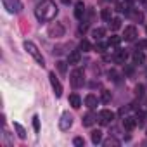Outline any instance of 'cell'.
<instances>
[{
  "mask_svg": "<svg viewBox=\"0 0 147 147\" xmlns=\"http://www.w3.org/2000/svg\"><path fill=\"white\" fill-rule=\"evenodd\" d=\"M57 12H59V9L52 0H45V2L38 4V7L35 9V14H36L38 21H52L57 16Z\"/></svg>",
  "mask_w": 147,
  "mask_h": 147,
  "instance_id": "cell-1",
  "label": "cell"
},
{
  "mask_svg": "<svg viewBox=\"0 0 147 147\" xmlns=\"http://www.w3.org/2000/svg\"><path fill=\"white\" fill-rule=\"evenodd\" d=\"M24 49L28 50V54L40 64V66H45V59H43V55L40 54V50H38V47L33 43V42H30V40H26L24 42Z\"/></svg>",
  "mask_w": 147,
  "mask_h": 147,
  "instance_id": "cell-2",
  "label": "cell"
},
{
  "mask_svg": "<svg viewBox=\"0 0 147 147\" xmlns=\"http://www.w3.org/2000/svg\"><path fill=\"white\" fill-rule=\"evenodd\" d=\"M69 83L73 85V88H80V87H83V83H85V76H83V71L82 69H75L69 75Z\"/></svg>",
  "mask_w": 147,
  "mask_h": 147,
  "instance_id": "cell-3",
  "label": "cell"
},
{
  "mask_svg": "<svg viewBox=\"0 0 147 147\" xmlns=\"http://www.w3.org/2000/svg\"><path fill=\"white\" fill-rule=\"evenodd\" d=\"M97 119H99V123H100L102 126H106V125H111V123L114 121V113H113L111 109H102V111L99 113Z\"/></svg>",
  "mask_w": 147,
  "mask_h": 147,
  "instance_id": "cell-4",
  "label": "cell"
},
{
  "mask_svg": "<svg viewBox=\"0 0 147 147\" xmlns=\"http://www.w3.org/2000/svg\"><path fill=\"white\" fill-rule=\"evenodd\" d=\"M2 4L9 12H21L23 11V4L19 0H2Z\"/></svg>",
  "mask_w": 147,
  "mask_h": 147,
  "instance_id": "cell-5",
  "label": "cell"
},
{
  "mask_svg": "<svg viewBox=\"0 0 147 147\" xmlns=\"http://www.w3.org/2000/svg\"><path fill=\"white\" fill-rule=\"evenodd\" d=\"M49 80H50V85H52V88H54L55 97H61V95H62V85H61V82L55 78V73H49Z\"/></svg>",
  "mask_w": 147,
  "mask_h": 147,
  "instance_id": "cell-6",
  "label": "cell"
},
{
  "mask_svg": "<svg viewBox=\"0 0 147 147\" xmlns=\"http://www.w3.org/2000/svg\"><path fill=\"white\" fill-rule=\"evenodd\" d=\"M71 125H73V118H71L67 113H64V114L61 116V119H59V128H61L62 131H66V130L71 128Z\"/></svg>",
  "mask_w": 147,
  "mask_h": 147,
  "instance_id": "cell-7",
  "label": "cell"
},
{
  "mask_svg": "<svg viewBox=\"0 0 147 147\" xmlns=\"http://www.w3.org/2000/svg\"><path fill=\"white\" fill-rule=\"evenodd\" d=\"M49 35L50 36H62L64 35V26L61 24V23H55V24H52L50 28H49Z\"/></svg>",
  "mask_w": 147,
  "mask_h": 147,
  "instance_id": "cell-8",
  "label": "cell"
},
{
  "mask_svg": "<svg viewBox=\"0 0 147 147\" xmlns=\"http://www.w3.org/2000/svg\"><path fill=\"white\" fill-rule=\"evenodd\" d=\"M123 38L126 42H133L137 38V28L135 26H126L125 28V33H123Z\"/></svg>",
  "mask_w": 147,
  "mask_h": 147,
  "instance_id": "cell-9",
  "label": "cell"
},
{
  "mask_svg": "<svg viewBox=\"0 0 147 147\" xmlns=\"http://www.w3.org/2000/svg\"><path fill=\"white\" fill-rule=\"evenodd\" d=\"M97 104H99V99H97V95H94V94H88V95L85 97V106H87L88 109H95V107H97Z\"/></svg>",
  "mask_w": 147,
  "mask_h": 147,
  "instance_id": "cell-10",
  "label": "cell"
},
{
  "mask_svg": "<svg viewBox=\"0 0 147 147\" xmlns=\"http://www.w3.org/2000/svg\"><path fill=\"white\" fill-rule=\"evenodd\" d=\"M137 126V118H131V116H126L125 119H123V128L125 130H128V131H131L133 128Z\"/></svg>",
  "mask_w": 147,
  "mask_h": 147,
  "instance_id": "cell-11",
  "label": "cell"
},
{
  "mask_svg": "<svg viewBox=\"0 0 147 147\" xmlns=\"http://www.w3.org/2000/svg\"><path fill=\"white\" fill-rule=\"evenodd\" d=\"M80 59H82L80 50H73V52L67 55V62H69V64H78V62H80Z\"/></svg>",
  "mask_w": 147,
  "mask_h": 147,
  "instance_id": "cell-12",
  "label": "cell"
},
{
  "mask_svg": "<svg viewBox=\"0 0 147 147\" xmlns=\"http://www.w3.org/2000/svg\"><path fill=\"white\" fill-rule=\"evenodd\" d=\"M69 104H71V107L78 109V107L82 106V99H80V95H78V94H71V95H69Z\"/></svg>",
  "mask_w": 147,
  "mask_h": 147,
  "instance_id": "cell-13",
  "label": "cell"
},
{
  "mask_svg": "<svg viewBox=\"0 0 147 147\" xmlns=\"http://www.w3.org/2000/svg\"><path fill=\"white\" fill-rule=\"evenodd\" d=\"M83 14H85V5H83V2H78L75 5V18L76 19H83Z\"/></svg>",
  "mask_w": 147,
  "mask_h": 147,
  "instance_id": "cell-14",
  "label": "cell"
},
{
  "mask_svg": "<svg viewBox=\"0 0 147 147\" xmlns=\"http://www.w3.org/2000/svg\"><path fill=\"white\" fill-rule=\"evenodd\" d=\"M126 59H128V54H126L125 50H116L114 61H116L118 64H125V62H126Z\"/></svg>",
  "mask_w": 147,
  "mask_h": 147,
  "instance_id": "cell-15",
  "label": "cell"
},
{
  "mask_svg": "<svg viewBox=\"0 0 147 147\" xmlns=\"http://www.w3.org/2000/svg\"><path fill=\"white\" fill-rule=\"evenodd\" d=\"M95 119H97V118H95L92 113H88V114H85V116H83L82 123H83V126H92V125L95 123Z\"/></svg>",
  "mask_w": 147,
  "mask_h": 147,
  "instance_id": "cell-16",
  "label": "cell"
},
{
  "mask_svg": "<svg viewBox=\"0 0 147 147\" xmlns=\"http://www.w3.org/2000/svg\"><path fill=\"white\" fill-rule=\"evenodd\" d=\"M100 18H102L104 21H111V19H113V9H111V7H106V9H102V12H100Z\"/></svg>",
  "mask_w": 147,
  "mask_h": 147,
  "instance_id": "cell-17",
  "label": "cell"
},
{
  "mask_svg": "<svg viewBox=\"0 0 147 147\" xmlns=\"http://www.w3.org/2000/svg\"><path fill=\"white\" fill-rule=\"evenodd\" d=\"M109 26H111L113 31H118V30L121 28V19H119V18H113V19L109 21Z\"/></svg>",
  "mask_w": 147,
  "mask_h": 147,
  "instance_id": "cell-18",
  "label": "cell"
},
{
  "mask_svg": "<svg viewBox=\"0 0 147 147\" xmlns=\"http://www.w3.org/2000/svg\"><path fill=\"white\" fill-rule=\"evenodd\" d=\"M104 35H106V30H104V28H95V30L92 31V36H94L97 42H99V40H102V36H104Z\"/></svg>",
  "mask_w": 147,
  "mask_h": 147,
  "instance_id": "cell-19",
  "label": "cell"
},
{
  "mask_svg": "<svg viewBox=\"0 0 147 147\" xmlns=\"http://www.w3.org/2000/svg\"><path fill=\"white\" fill-rule=\"evenodd\" d=\"M92 142H94L95 145L102 142V131H100V130H94V131H92Z\"/></svg>",
  "mask_w": 147,
  "mask_h": 147,
  "instance_id": "cell-20",
  "label": "cell"
},
{
  "mask_svg": "<svg viewBox=\"0 0 147 147\" xmlns=\"http://www.w3.org/2000/svg\"><path fill=\"white\" fill-rule=\"evenodd\" d=\"M133 62H135V64H142V62H145V55H144V52H135V54H133Z\"/></svg>",
  "mask_w": 147,
  "mask_h": 147,
  "instance_id": "cell-21",
  "label": "cell"
},
{
  "mask_svg": "<svg viewBox=\"0 0 147 147\" xmlns=\"http://www.w3.org/2000/svg\"><path fill=\"white\" fill-rule=\"evenodd\" d=\"M14 130L18 131V137H19V138H26V130H24L19 123H14Z\"/></svg>",
  "mask_w": 147,
  "mask_h": 147,
  "instance_id": "cell-22",
  "label": "cell"
},
{
  "mask_svg": "<svg viewBox=\"0 0 147 147\" xmlns=\"http://www.w3.org/2000/svg\"><path fill=\"white\" fill-rule=\"evenodd\" d=\"M119 43H121V36H116V35H113V36L109 38V42H107L109 47H118Z\"/></svg>",
  "mask_w": 147,
  "mask_h": 147,
  "instance_id": "cell-23",
  "label": "cell"
},
{
  "mask_svg": "<svg viewBox=\"0 0 147 147\" xmlns=\"http://www.w3.org/2000/svg\"><path fill=\"white\" fill-rule=\"evenodd\" d=\"M80 50H83V52H90V50H92V43H90L88 40H82V42H80Z\"/></svg>",
  "mask_w": 147,
  "mask_h": 147,
  "instance_id": "cell-24",
  "label": "cell"
},
{
  "mask_svg": "<svg viewBox=\"0 0 147 147\" xmlns=\"http://www.w3.org/2000/svg\"><path fill=\"white\" fill-rule=\"evenodd\" d=\"M100 100H102L104 104H109V102H111V92H109V90H102V92H100Z\"/></svg>",
  "mask_w": 147,
  "mask_h": 147,
  "instance_id": "cell-25",
  "label": "cell"
},
{
  "mask_svg": "<svg viewBox=\"0 0 147 147\" xmlns=\"http://www.w3.org/2000/svg\"><path fill=\"white\" fill-rule=\"evenodd\" d=\"M73 144H75L76 147H83L85 145V138L83 137H75V138H73Z\"/></svg>",
  "mask_w": 147,
  "mask_h": 147,
  "instance_id": "cell-26",
  "label": "cell"
},
{
  "mask_svg": "<svg viewBox=\"0 0 147 147\" xmlns=\"http://www.w3.org/2000/svg\"><path fill=\"white\" fill-rule=\"evenodd\" d=\"M55 66H57V71H59V73H62V75L66 73V69H67L64 61H57V64H55Z\"/></svg>",
  "mask_w": 147,
  "mask_h": 147,
  "instance_id": "cell-27",
  "label": "cell"
},
{
  "mask_svg": "<svg viewBox=\"0 0 147 147\" xmlns=\"http://www.w3.org/2000/svg\"><path fill=\"white\" fill-rule=\"evenodd\" d=\"M33 128H35L36 133L40 131V119H38V116H33Z\"/></svg>",
  "mask_w": 147,
  "mask_h": 147,
  "instance_id": "cell-28",
  "label": "cell"
},
{
  "mask_svg": "<svg viewBox=\"0 0 147 147\" xmlns=\"http://www.w3.org/2000/svg\"><path fill=\"white\" fill-rule=\"evenodd\" d=\"M95 50H97V52H100V54H104V52H106V45H104V43H100V40H99V42H97V45H95Z\"/></svg>",
  "mask_w": 147,
  "mask_h": 147,
  "instance_id": "cell-29",
  "label": "cell"
},
{
  "mask_svg": "<svg viewBox=\"0 0 147 147\" xmlns=\"http://www.w3.org/2000/svg\"><path fill=\"white\" fill-rule=\"evenodd\" d=\"M118 144H119V142H118V140H114V138H109V140H106V142H104V145H118Z\"/></svg>",
  "mask_w": 147,
  "mask_h": 147,
  "instance_id": "cell-30",
  "label": "cell"
},
{
  "mask_svg": "<svg viewBox=\"0 0 147 147\" xmlns=\"http://www.w3.org/2000/svg\"><path fill=\"white\" fill-rule=\"evenodd\" d=\"M135 92H137V95H144V85H137Z\"/></svg>",
  "mask_w": 147,
  "mask_h": 147,
  "instance_id": "cell-31",
  "label": "cell"
},
{
  "mask_svg": "<svg viewBox=\"0 0 147 147\" xmlns=\"http://www.w3.org/2000/svg\"><path fill=\"white\" fill-rule=\"evenodd\" d=\"M80 31H82V33H85V31H87V24H83V26H80Z\"/></svg>",
  "mask_w": 147,
  "mask_h": 147,
  "instance_id": "cell-32",
  "label": "cell"
},
{
  "mask_svg": "<svg viewBox=\"0 0 147 147\" xmlns=\"http://www.w3.org/2000/svg\"><path fill=\"white\" fill-rule=\"evenodd\" d=\"M140 2H142V4H147V0H140Z\"/></svg>",
  "mask_w": 147,
  "mask_h": 147,
  "instance_id": "cell-33",
  "label": "cell"
}]
</instances>
